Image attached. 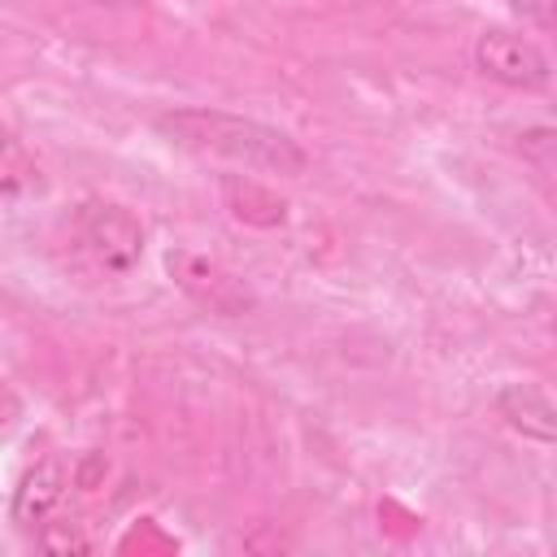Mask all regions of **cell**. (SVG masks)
Listing matches in <instances>:
<instances>
[{"label": "cell", "instance_id": "1", "mask_svg": "<svg viewBox=\"0 0 557 557\" xmlns=\"http://www.w3.org/2000/svg\"><path fill=\"white\" fill-rule=\"evenodd\" d=\"M157 131L165 139H174L178 148H191L200 157H218L257 174H278V178H300L309 170V152L278 126H265L257 117L244 113H226V109H170L157 117Z\"/></svg>", "mask_w": 557, "mask_h": 557}, {"label": "cell", "instance_id": "2", "mask_svg": "<svg viewBox=\"0 0 557 557\" xmlns=\"http://www.w3.org/2000/svg\"><path fill=\"white\" fill-rule=\"evenodd\" d=\"M74 235H78L83 252L104 274H117V278L131 274L139 265V257H144V226L117 200H100V196L83 200L74 209Z\"/></svg>", "mask_w": 557, "mask_h": 557}, {"label": "cell", "instance_id": "3", "mask_svg": "<svg viewBox=\"0 0 557 557\" xmlns=\"http://www.w3.org/2000/svg\"><path fill=\"white\" fill-rule=\"evenodd\" d=\"M165 274H170V283H174L191 305H200L205 313L244 318V313L257 309V292H252L235 270H226L222 261H213V257H205V252L170 248V252H165Z\"/></svg>", "mask_w": 557, "mask_h": 557}, {"label": "cell", "instance_id": "4", "mask_svg": "<svg viewBox=\"0 0 557 557\" xmlns=\"http://www.w3.org/2000/svg\"><path fill=\"white\" fill-rule=\"evenodd\" d=\"M474 65H479V74H487L492 83L513 87V91H544L548 74H553L544 48L531 35L500 30V26H492L474 39Z\"/></svg>", "mask_w": 557, "mask_h": 557}, {"label": "cell", "instance_id": "5", "mask_svg": "<svg viewBox=\"0 0 557 557\" xmlns=\"http://www.w3.org/2000/svg\"><path fill=\"white\" fill-rule=\"evenodd\" d=\"M70 483H74V466H70L65 457H44V461H35V466L22 474V483H17V492H13V505H9V518L17 522V531L35 535L44 522L61 518V505H65V496H70Z\"/></svg>", "mask_w": 557, "mask_h": 557}, {"label": "cell", "instance_id": "6", "mask_svg": "<svg viewBox=\"0 0 557 557\" xmlns=\"http://www.w3.org/2000/svg\"><path fill=\"white\" fill-rule=\"evenodd\" d=\"M496 413L518 435H527L535 444H553V435H557V409H553L548 392L535 383H505L496 392Z\"/></svg>", "mask_w": 557, "mask_h": 557}, {"label": "cell", "instance_id": "7", "mask_svg": "<svg viewBox=\"0 0 557 557\" xmlns=\"http://www.w3.org/2000/svg\"><path fill=\"white\" fill-rule=\"evenodd\" d=\"M222 200L231 209V218L248 222V226H283L287 222V200L274 196L265 183L248 178V174H226L222 178Z\"/></svg>", "mask_w": 557, "mask_h": 557}, {"label": "cell", "instance_id": "8", "mask_svg": "<svg viewBox=\"0 0 557 557\" xmlns=\"http://www.w3.org/2000/svg\"><path fill=\"white\" fill-rule=\"evenodd\" d=\"M44 187V165L39 157L22 144L17 131L0 122V196H30Z\"/></svg>", "mask_w": 557, "mask_h": 557}, {"label": "cell", "instance_id": "9", "mask_svg": "<svg viewBox=\"0 0 557 557\" xmlns=\"http://www.w3.org/2000/svg\"><path fill=\"white\" fill-rule=\"evenodd\" d=\"M35 540H39L44 548H52V553H87V548H91V540L78 531V522H65V518L44 522V527L35 531Z\"/></svg>", "mask_w": 557, "mask_h": 557}, {"label": "cell", "instance_id": "10", "mask_svg": "<svg viewBox=\"0 0 557 557\" xmlns=\"http://www.w3.org/2000/svg\"><path fill=\"white\" fill-rule=\"evenodd\" d=\"M518 139H522V157H527L540 174H553V144H557L553 131H548V126H531V131H522Z\"/></svg>", "mask_w": 557, "mask_h": 557}, {"label": "cell", "instance_id": "11", "mask_svg": "<svg viewBox=\"0 0 557 557\" xmlns=\"http://www.w3.org/2000/svg\"><path fill=\"white\" fill-rule=\"evenodd\" d=\"M22 409H26V405H22V396L0 379V431H9V426L22 418Z\"/></svg>", "mask_w": 557, "mask_h": 557}, {"label": "cell", "instance_id": "12", "mask_svg": "<svg viewBox=\"0 0 557 557\" xmlns=\"http://www.w3.org/2000/svg\"><path fill=\"white\" fill-rule=\"evenodd\" d=\"M518 13H531V17H540V22H548V0H509Z\"/></svg>", "mask_w": 557, "mask_h": 557}, {"label": "cell", "instance_id": "13", "mask_svg": "<svg viewBox=\"0 0 557 557\" xmlns=\"http://www.w3.org/2000/svg\"><path fill=\"white\" fill-rule=\"evenodd\" d=\"M87 4H100V9H135L144 0H87Z\"/></svg>", "mask_w": 557, "mask_h": 557}]
</instances>
